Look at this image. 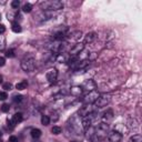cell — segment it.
Instances as JSON below:
<instances>
[{
	"instance_id": "obj_7",
	"label": "cell",
	"mask_w": 142,
	"mask_h": 142,
	"mask_svg": "<svg viewBox=\"0 0 142 142\" xmlns=\"http://www.w3.org/2000/svg\"><path fill=\"white\" fill-rule=\"evenodd\" d=\"M63 8V4L59 1H51L48 3V9H52V10H59V9Z\"/></svg>"
},
{
	"instance_id": "obj_28",
	"label": "cell",
	"mask_w": 142,
	"mask_h": 142,
	"mask_svg": "<svg viewBox=\"0 0 142 142\" xmlns=\"http://www.w3.org/2000/svg\"><path fill=\"white\" fill-rule=\"evenodd\" d=\"M6 63V59L3 57H0V67H3Z\"/></svg>"
},
{
	"instance_id": "obj_1",
	"label": "cell",
	"mask_w": 142,
	"mask_h": 142,
	"mask_svg": "<svg viewBox=\"0 0 142 142\" xmlns=\"http://www.w3.org/2000/svg\"><path fill=\"white\" fill-rule=\"evenodd\" d=\"M21 68L23 71H33L36 68V60L32 57H26L21 61Z\"/></svg>"
},
{
	"instance_id": "obj_22",
	"label": "cell",
	"mask_w": 142,
	"mask_h": 142,
	"mask_svg": "<svg viewBox=\"0 0 142 142\" xmlns=\"http://www.w3.org/2000/svg\"><path fill=\"white\" fill-rule=\"evenodd\" d=\"M19 6H20L19 0H13V1H11V7H12V8L17 9V8H19Z\"/></svg>"
},
{
	"instance_id": "obj_16",
	"label": "cell",
	"mask_w": 142,
	"mask_h": 142,
	"mask_svg": "<svg viewBox=\"0 0 142 142\" xmlns=\"http://www.w3.org/2000/svg\"><path fill=\"white\" fill-rule=\"evenodd\" d=\"M113 113H112V111L111 110H108L106 113H104V117H103V120H106V121H110V120H112V118H113Z\"/></svg>"
},
{
	"instance_id": "obj_21",
	"label": "cell",
	"mask_w": 142,
	"mask_h": 142,
	"mask_svg": "<svg viewBox=\"0 0 142 142\" xmlns=\"http://www.w3.org/2000/svg\"><path fill=\"white\" fill-rule=\"evenodd\" d=\"M2 88H3L6 91H10L11 89H12V84H11L10 82H6V83L2 84Z\"/></svg>"
},
{
	"instance_id": "obj_29",
	"label": "cell",
	"mask_w": 142,
	"mask_h": 142,
	"mask_svg": "<svg viewBox=\"0 0 142 142\" xmlns=\"http://www.w3.org/2000/svg\"><path fill=\"white\" fill-rule=\"evenodd\" d=\"M4 31H6V27H4L3 24H0V35H1V33H3Z\"/></svg>"
},
{
	"instance_id": "obj_12",
	"label": "cell",
	"mask_w": 142,
	"mask_h": 142,
	"mask_svg": "<svg viewBox=\"0 0 142 142\" xmlns=\"http://www.w3.org/2000/svg\"><path fill=\"white\" fill-rule=\"evenodd\" d=\"M27 87H28L27 80H22V81L18 82V83L16 84V89H18V90H24V89H27Z\"/></svg>"
},
{
	"instance_id": "obj_11",
	"label": "cell",
	"mask_w": 142,
	"mask_h": 142,
	"mask_svg": "<svg viewBox=\"0 0 142 142\" xmlns=\"http://www.w3.org/2000/svg\"><path fill=\"white\" fill-rule=\"evenodd\" d=\"M82 90H83V89L81 88V87H72V88H71V90H70V92H71V94L72 95H75V97H79L80 94H81L82 93Z\"/></svg>"
},
{
	"instance_id": "obj_8",
	"label": "cell",
	"mask_w": 142,
	"mask_h": 142,
	"mask_svg": "<svg viewBox=\"0 0 142 142\" xmlns=\"http://www.w3.org/2000/svg\"><path fill=\"white\" fill-rule=\"evenodd\" d=\"M81 88L86 89V90H88L89 92H90V91H93V89L95 88V83L92 81V80H89V81H86L83 84H82Z\"/></svg>"
},
{
	"instance_id": "obj_19",
	"label": "cell",
	"mask_w": 142,
	"mask_h": 142,
	"mask_svg": "<svg viewBox=\"0 0 142 142\" xmlns=\"http://www.w3.org/2000/svg\"><path fill=\"white\" fill-rule=\"evenodd\" d=\"M61 131H62V129L60 128V126H58V125H54L52 129H51V132H52L53 134H60Z\"/></svg>"
},
{
	"instance_id": "obj_30",
	"label": "cell",
	"mask_w": 142,
	"mask_h": 142,
	"mask_svg": "<svg viewBox=\"0 0 142 142\" xmlns=\"http://www.w3.org/2000/svg\"><path fill=\"white\" fill-rule=\"evenodd\" d=\"M0 83H2V75L0 74Z\"/></svg>"
},
{
	"instance_id": "obj_10",
	"label": "cell",
	"mask_w": 142,
	"mask_h": 142,
	"mask_svg": "<svg viewBox=\"0 0 142 142\" xmlns=\"http://www.w3.org/2000/svg\"><path fill=\"white\" fill-rule=\"evenodd\" d=\"M95 39H97V33L95 32H89L84 37V41L86 42H93Z\"/></svg>"
},
{
	"instance_id": "obj_3",
	"label": "cell",
	"mask_w": 142,
	"mask_h": 142,
	"mask_svg": "<svg viewBox=\"0 0 142 142\" xmlns=\"http://www.w3.org/2000/svg\"><path fill=\"white\" fill-rule=\"evenodd\" d=\"M110 95L109 94H103V95H99V98L97 99V101L94 102V104L97 106H106V104L110 102Z\"/></svg>"
},
{
	"instance_id": "obj_26",
	"label": "cell",
	"mask_w": 142,
	"mask_h": 142,
	"mask_svg": "<svg viewBox=\"0 0 142 142\" xmlns=\"http://www.w3.org/2000/svg\"><path fill=\"white\" fill-rule=\"evenodd\" d=\"M22 100V95H15V97H13V101L15 102H20Z\"/></svg>"
},
{
	"instance_id": "obj_25",
	"label": "cell",
	"mask_w": 142,
	"mask_h": 142,
	"mask_svg": "<svg viewBox=\"0 0 142 142\" xmlns=\"http://www.w3.org/2000/svg\"><path fill=\"white\" fill-rule=\"evenodd\" d=\"M7 98H8V94H7L6 92H0V100H6Z\"/></svg>"
},
{
	"instance_id": "obj_20",
	"label": "cell",
	"mask_w": 142,
	"mask_h": 142,
	"mask_svg": "<svg viewBox=\"0 0 142 142\" xmlns=\"http://www.w3.org/2000/svg\"><path fill=\"white\" fill-rule=\"evenodd\" d=\"M22 10H23V12L29 13V12H31V10H32V6H31L30 3H26L23 6V8H22Z\"/></svg>"
},
{
	"instance_id": "obj_23",
	"label": "cell",
	"mask_w": 142,
	"mask_h": 142,
	"mask_svg": "<svg viewBox=\"0 0 142 142\" xmlns=\"http://www.w3.org/2000/svg\"><path fill=\"white\" fill-rule=\"evenodd\" d=\"M9 109H10V106H9V104H6V103H3L1 106V111L2 112H8L9 111Z\"/></svg>"
},
{
	"instance_id": "obj_9",
	"label": "cell",
	"mask_w": 142,
	"mask_h": 142,
	"mask_svg": "<svg viewBox=\"0 0 142 142\" xmlns=\"http://www.w3.org/2000/svg\"><path fill=\"white\" fill-rule=\"evenodd\" d=\"M91 115H92V113H90V114L86 115V117L83 118V120H82V124H83V126L86 129L90 128L91 123H92V119H91Z\"/></svg>"
},
{
	"instance_id": "obj_24",
	"label": "cell",
	"mask_w": 142,
	"mask_h": 142,
	"mask_svg": "<svg viewBox=\"0 0 142 142\" xmlns=\"http://www.w3.org/2000/svg\"><path fill=\"white\" fill-rule=\"evenodd\" d=\"M6 57H8V58H13V57H15V52H13V50H8V51H7Z\"/></svg>"
},
{
	"instance_id": "obj_5",
	"label": "cell",
	"mask_w": 142,
	"mask_h": 142,
	"mask_svg": "<svg viewBox=\"0 0 142 142\" xmlns=\"http://www.w3.org/2000/svg\"><path fill=\"white\" fill-rule=\"evenodd\" d=\"M83 49H84V44H83V43H80V42H78V43L73 44V46L71 47V49H70V54H71V55H75V54H78V53L81 52Z\"/></svg>"
},
{
	"instance_id": "obj_6",
	"label": "cell",
	"mask_w": 142,
	"mask_h": 142,
	"mask_svg": "<svg viewBox=\"0 0 142 142\" xmlns=\"http://www.w3.org/2000/svg\"><path fill=\"white\" fill-rule=\"evenodd\" d=\"M46 77H47V80H48L49 82H54L55 80H57V77H58L57 69H50V70L47 72Z\"/></svg>"
},
{
	"instance_id": "obj_2",
	"label": "cell",
	"mask_w": 142,
	"mask_h": 142,
	"mask_svg": "<svg viewBox=\"0 0 142 142\" xmlns=\"http://www.w3.org/2000/svg\"><path fill=\"white\" fill-rule=\"evenodd\" d=\"M99 93L97 91H90L88 94H86L83 98H82V101L84 103H88V104H91V103H94L97 101V99L99 98Z\"/></svg>"
},
{
	"instance_id": "obj_31",
	"label": "cell",
	"mask_w": 142,
	"mask_h": 142,
	"mask_svg": "<svg viewBox=\"0 0 142 142\" xmlns=\"http://www.w3.org/2000/svg\"><path fill=\"white\" fill-rule=\"evenodd\" d=\"M0 18H1V17H0Z\"/></svg>"
},
{
	"instance_id": "obj_17",
	"label": "cell",
	"mask_w": 142,
	"mask_h": 142,
	"mask_svg": "<svg viewBox=\"0 0 142 142\" xmlns=\"http://www.w3.org/2000/svg\"><path fill=\"white\" fill-rule=\"evenodd\" d=\"M11 29H12V31H13V32H16V33L21 32V27H20V24H18V23H12Z\"/></svg>"
},
{
	"instance_id": "obj_18",
	"label": "cell",
	"mask_w": 142,
	"mask_h": 142,
	"mask_svg": "<svg viewBox=\"0 0 142 142\" xmlns=\"http://www.w3.org/2000/svg\"><path fill=\"white\" fill-rule=\"evenodd\" d=\"M41 123L43 124V125H48V124L50 123V118H49L48 115H42V118H41Z\"/></svg>"
},
{
	"instance_id": "obj_15",
	"label": "cell",
	"mask_w": 142,
	"mask_h": 142,
	"mask_svg": "<svg viewBox=\"0 0 142 142\" xmlns=\"http://www.w3.org/2000/svg\"><path fill=\"white\" fill-rule=\"evenodd\" d=\"M129 142H142V137L140 134H135L130 138Z\"/></svg>"
},
{
	"instance_id": "obj_27",
	"label": "cell",
	"mask_w": 142,
	"mask_h": 142,
	"mask_svg": "<svg viewBox=\"0 0 142 142\" xmlns=\"http://www.w3.org/2000/svg\"><path fill=\"white\" fill-rule=\"evenodd\" d=\"M9 142H18L17 137H15V135H11V137H9Z\"/></svg>"
},
{
	"instance_id": "obj_13",
	"label": "cell",
	"mask_w": 142,
	"mask_h": 142,
	"mask_svg": "<svg viewBox=\"0 0 142 142\" xmlns=\"http://www.w3.org/2000/svg\"><path fill=\"white\" fill-rule=\"evenodd\" d=\"M22 113H20V112H18V113H15V114L12 115V121H13V123H19V122H21L22 121Z\"/></svg>"
},
{
	"instance_id": "obj_14",
	"label": "cell",
	"mask_w": 142,
	"mask_h": 142,
	"mask_svg": "<svg viewBox=\"0 0 142 142\" xmlns=\"http://www.w3.org/2000/svg\"><path fill=\"white\" fill-rule=\"evenodd\" d=\"M31 137H32L33 139L40 138L41 137V131H40L39 129H32V130H31Z\"/></svg>"
},
{
	"instance_id": "obj_4",
	"label": "cell",
	"mask_w": 142,
	"mask_h": 142,
	"mask_svg": "<svg viewBox=\"0 0 142 142\" xmlns=\"http://www.w3.org/2000/svg\"><path fill=\"white\" fill-rule=\"evenodd\" d=\"M109 141L110 142H121L122 140V134L119 131H111L108 135Z\"/></svg>"
}]
</instances>
